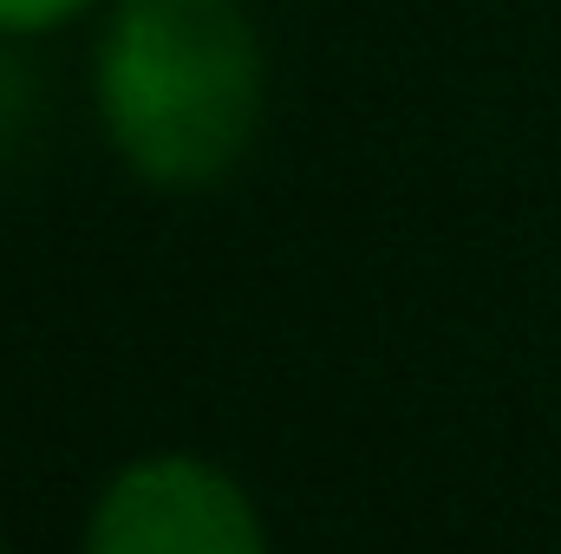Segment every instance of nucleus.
<instances>
[{
    "instance_id": "nucleus-1",
    "label": "nucleus",
    "mask_w": 561,
    "mask_h": 554,
    "mask_svg": "<svg viewBox=\"0 0 561 554\" xmlns=\"http://www.w3.org/2000/svg\"><path fill=\"white\" fill-rule=\"evenodd\" d=\"M92 99L112 150L157 189H203L262 125V39L242 0H118Z\"/></svg>"
},
{
    "instance_id": "nucleus-2",
    "label": "nucleus",
    "mask_w": 561,
    "mask_h": 554,
    "mask_svg": "<svg viewBox=\"0 0 561 554\" xmlns=\"http://www.w3.org/2000/svg\"><path fill=\"white\" fill-rule=\"evenodd\" d=\"M85 554H268L242 483L203 457H138L92 503Z\"/></svg>"
},
{
    "instance_id": "nucleus-3",
    "label": "nucleus",
    "mask_w": 561,
    "mask_h": 554,
    "mask_svg": "<svg viewBox=\"0 0 561 554\" xmlns=\"http://www.w3.org/2000/svg\"><path fill=\"white\" fill-rule=\"evenodd\" d=\"M92 13V0H0V39H39Z\"/></svg>"
}]
</instances>
